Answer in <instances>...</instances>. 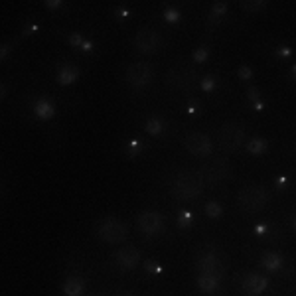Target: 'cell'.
Instances as JSON below:
<instances>
[{
	"instance_id": "cell-1",
	"label": "cell",
	"mask_w": 296,
	"mask_h": 296,
	"mask_svg": "<svg viewBox=\"0 0 296 296\" xmlns=\"http://www.w3.org/2000/svg\"><path fill=\"white\" fill-rule=\"evenodd\" d=\"M203 176L201 172L197 170H182L176 178H174V184H172V192L176 197L180 199H196L201 196L203 192Z\"/></svg>"
},
{
	"instance_id": "cell-2",
	"label": "cell",
	"mask_w": 296,
	"mask_h": 296,
	"mask_svg": "<svg viewBox=\"0 0 296 296\" xmlns=\"http://www.w3.org/2000/svg\"><path fill=\"white\" fill-rule=\"evenodd\" d=\"M267 201H269V192H267L263 186H257V184L245 186V188L239 192V196H237L239 207H241L243 211H251V213L263 209V207L267 205Z\"/></svg>"
},
{
	"instance_id": "cell-3",
	"label": "cell",
	"mask_w": 296,
	"mask_h": 296,
	"mask_svg": "<svg viewBox=\"0 0 296 296\" xmlns=\"http://www.w3.org/2000/svg\"><path fill=\"white\" fill-rule=\"evenodd\" d=\"M217 143H219L221 150L235 152L245 143V131L237 123H223L219 133H217Z\"/></svg>"
},
{
	"instance_id": "cell-4",
	"label": "cell",
	"mask_w": 296,
	"mask_h": 296,
	"mask_svg": "<svg viewBox=\"0 0 296 296\" xmlns=\"http://www.w3.org/2000/svg\"><path fill=\"white\" fill-rule=\"evenodd\" d=\"M97 235L99 239H103L105 243H111V245H117V243H123L129 235V229L123 221H119L117 217H107L101 221L99 229H97Z\"/></svg>"
},
{
	"instance_id": "cell-5",
	"label": "cell",
	"mask_w": 296,
	"mask_h": 296,
	"mask_svg": "<svg viewBox=\"0 0 296 296\" xmlns=\"http://www.w3.org/2000/svg\"><path fill=\"white\" fill-rule=\"evenodd\" d=\"M125 77H127V83L131 85V87H135V89H145L150 85V81H152V77H154V67L147 63V61H137V63H131L129 65V69H127V73H125Z\"/></svg>"
},
{
	"instance_id": "cell-6",
	"label": "cell",
	"mask_w": 296,
	"mask_h": 296,
	"mask_svg": "<svg viewBox=\"0 0 296 296\" xmlns=\"http://www.w3.org/2000/svg\"><path fill=\"white\" fill-rule=\"evenodd\" d=\"M184 147L192 156L205 158V156H209L213 152V141L205 133H190L184 139Z\"/></svg>"
},
{
	"instance_id": "cell-7",
	"label": "cell",
	"mask_w": 296,
	"mask_h": 296,
	"mask_svg": "<svg viewBox=\"0 0 296 296\" xmlns=\"http://www.w3.org/2000/svg\"><path fill=\"white\" fill-rule=\"evenodd\" d=\"M231 174V164H229V160L227 158H213L209 164H205L203 168H201V176H203V180L207 182V184H219V182H223L227 176Z\"/></svg>"
},
{
	"instance_id": "cell-8",
	"label": "cell",
	"mask_w": 296,
	"mask_h": 296,
	"mask_svg": "<svg viewBox=\"0 0 296 296\" xmlns=\"http://www.w3.org/2000/svg\"><path fill=\"white\" fill-rule=\"evenodd\" d=\"M137 223H139V229L145 235H158L164 229V217L158 211H143L139 215Z\"/></svg>"
},
{
	"instance_id": "cell-9",
	"label": "cell",
	"mask_w": 296,
	"mask_h": 296,
	"mask_svg": "<svg viewBox=\"0 0 296 296\" xmlns=\"http://www.w3.org/2000/svg\"><path fill=\"white\" fill-rule=\"evenodd\" d=\"M160 34L156 32V30H152V28H143V30H139V34L135 36V46H137V49L139 51H143V53H152V51H156L158 48H160Z\"/></svg>"
},
{
	"instance_id": "cell-10",
	"label": "cell",
	"mask_w": 296,
	"mask_h": 296,
	"mask_svg": "<svg viewBox=\"0 0 296 296\" xmlns=\"http://www.w3.org/2000/svg\"><path fill=\"white\" fill-rule=\"evenodd\" d=\"M196 73L186 65H176L168 71V83L176 89H190L194 85Z\"/></svg>"
},
{
	"instance_id": "cell-11",
	"label": "cell",
	"mask_w": 296,
	"mask_h": 296,
	"mask_svg": "<svg viewBox=\"0 0 296 296\" xmlns=\"http://www.w3.org/2000/svg\"><path fill=\"white\" fill-rule=\"evenodd\" d=\"M269 287V279L259 275V273H251L241 281V291L245 296H261Z\"/></svg>"
},
{
	"instance_id": "cell-12",
	"label": "cell",
	"mask_w": 296,
	"mask_h": 296,
	"mask_svg": "<svg viewBox=\"0 0 296 296\" xmlns=\"http://www.w3.org/2000/svg\"><path fill=\"white\" fill-rule=\"evenodd\" d=\"M115 261H117L121 271H133L141 263V253H139V249L129 245V247H123L115 253Z\"/></svg>"
},
{
	"instance_id": "cell-13",
	"label": "cell",
	"mask_w": 296,
	"mask_h": 296,
	"mask_svg": "<svg viewBox=\"0 0 296 296\" xmlns=\"http://www.w3.org/2000/svg\"><path fill=\"white\" fill-rule=\"evenodd\" d=\"M197 269H199V273L217 275V277H221V273H223L221 261H219V257L213 251H205V253H201L197 257Z\"/></svg>"
},
{
	"instance_id": "cell-14",
	"label": "cell",
	"mask_w": 296,
	"mask_h": 296,
	"mask_svg": "<svg viewBox=\"0 0 296 296\" xmlns=\"http://www.w3.org/2000/svg\"><path fill=\"white\" fill-rule=\"evenodd\" d=\"M221 287V277L217 275H207V273H199L197 277V289L203 293V295L211 296L215 295Z\"/></svg>"
},
{
	"instance_id": "cell-15",
	"label": "cell",
	"mask_w": 296,
	"mask_h": 296,
	"mask_svg": "<svg viewBox=\"0 0 296 296\" xmlns=\"http://www.w3.org/2000/svg\"><path fill=\"white\" fill-rule=\"evenodd\" d=\"M32 109H34V115H36L38 119H42V121H49V119L55 117V107H53V103H51L49 99L40 97V99L34 103Z\"/></svg>"
},
{
	"instance_id": "cell-16",
	"label": "cell",
	"mask_w": 296,
	"mask_h": 296,
	"mask_svg": "<svg viewBox=\"0 0 296 296\" xmlns=\"http://www.w3.org/2000/svg\"><path fill=\"white\" fill-rule=\"evenodd\" d=\"M85 293V281L81 277H67L63 281V295L65 296H81Z\"/></svg>"
},
{
	"instance_id": "cell-17",
	"label": "cell",
	"mask_w": 296,
	"mask_h": 296,
	"mask_svg": "<svg viewBox=\"0 0 296 296\" xmlns=\"http://www.w3.org/2000/svg\"><path fill=\"white\" fill-rule=\"evenodd\" d=\"M261 265H263L267 271L277 273V271H281V269L285 267V259H283V255L269 251V253H265V255L261 257Z\"/></svg>"
},
{
	"instance_id": "cell-18",
	"label": "cell",
	"mask_w": 296,
	"mask_h": 296,
	"mask_svg": "<svg viewBox=\"0 0 296 296\" xmlns=\"http://www.w3.org/2000/svg\"><path fill=\"white\" fill-rule=\"evenodd\" d=\"M79 79V69L75 65H61L57 71V83L59 85H71Z\"/></svg>"
},
{
	"instance_id": "cell-19",
	"label": "cell",
	"mask_w": 296,
	"mask_h": 296,
	"mask_svg": "<svg viewBox=\"0 0 296 296\" xmlns=\"http://www.w3.org/2000/svg\"><path fill=\"white\" fill-rule=\"evenodd\" d=\"M267 148H269V143H267L265 139H261V137H253V139L247 143V152L253 154V156H261V154H265Z\"/></svg>"
},
{
	"instance_id": "cell-20",
	"label": "cell",
	"mask_w": 296,
	"mask_h": 296,
	"mask_svg": "<svg viewBox=\"0 0 296 296\" xmlns=\"http://www.w3.org/2000/svg\"><path fill=\"white\" fill-rule=\"evenodd\" d=\"M145 131H147L150 137H160L164 133V121L158 119V117H150L147 123H145Z\"/></svg>"
},
{
	"instance_id": "cell-21",
	"label": "cell",
	"mask_w": 296,
	"mask_h": 296,
	"mask_svg": "<svg viewBox=\"0 0 296 296\" xmlns=\"http://www.w3.org/2000/svg\"><path fill=\"white\" fill-rule=\"evenodd\" d=\"M203 211H205V215H207L209 219H219V217L223 215V207H221V203L215 201V199L207 201L205 207H203Z\"/></svg>"
},
{
	"instance_id": "cell-22",
	"label": "cell",
	"mask_w": 296,
	"mask_h": 296,
	"mask_svg": "<svg viewBox=\"0 0 296 296\" xmlns=\"http://www.w3.org/2000/svg\"><path fill=\"white\" fill-rule=\"evenodd\" d=\"M69 44L75 46V48H81V49H85V51H91V49H93V42L83 40L81 34H71V36H69Z\"/></svg>"
},
{
	"instance_id": "cell-23",
	"label": "cell",
	"mask_w": 296,
	"mask_h": 296,
	"mask_svg": "<svg viewBox=\"0 0 296 296\" xmlns=\"http://www.w3.org/2000/svg\"><path fill=\"white\" fill-rule=\"evenodd\" d=\"M241 6H243V10H247L249 14H259V12H263V10L267 8V2H263V0H251V2H243Z\"/></svg>"
},
{
	"instance_id": "cell-24",
	"label": "cell",
	"mask_w": 296,
	"mask_h": 296,
	"mask_svg": "<svg viewBox=\"0 0 296 296\" xmlns=\"http://www.w3.org/2000/svg\"><path fill=\"white\" fill-rule=\"evenodd\" d=\"M199 87H201L203 93H213L215 87H217V79L213 75H203L201 81H199Z\"/></svg>"
},
{
	"instance_id": "cell-25",
	"label": "cell",
	"mask_w": 296,
	"mask_h": 296,
	"mask_svg": "<svg viewBox=\"0 0 296 296\" xmlns=\"http://www.w3.org/2000/svg\"><path fill=\"white\" fill-rule=\"evenodd\" d=\"M192 223H194V215H192V211L182 209V211L178 213V227H180V229H188Z\"/></svg>"
},
{
	"instance_id": "cell-26",
	"label": "cell",
	"mask_w": 296,
	"mask_h": 296,
	"mask_svg": "<svg viewBox=\"0 0 296 296\" xmlns=\"http://www.w3.org/2000/svg\"><path fill=\"white\" fill-rule=\"evenodd\" d=\"M225 12H227V2H217V4H213V8H211V20L223 18Z\"/></svg>"
},
{
	"instance_id": "cell-27",
	"label": "cell",
	"mask_w": 296,
	"mask_h": 296,
	"mask_svg": "<svg viewBox=\"0 0 296 296\" xmlns=\"http://www.w3.org/2000/svg\"><path fill=\"white\" fill-rule=\"evenodd\" d=\"M180 18H182V14H180L178 8H166V10H164V20H166V22L176 24V22H180Z\"/></svg>"
},
{
	"instance_id": "cell-28",
	"label": "cell",
	"mask_w": 296,
	"mask_h": 296,
	"mask_svg": "<svg viewBox=\"0 0 296 296\" xmlns=\"http://www.w3.org/2000/svg\"><path fill=\"white\" fill-rule=\"evenodd\" d=\"M207 57H209V49H207L205 46H199V48L194 51V61H196V63H203V61H207Z\"/></svg>"
},
{
	"instance_id": "cell-29",
	"label": "cell",
	"mask_w": 296,
	"mask_h": 296,
	"mask_svg": "<svg viewBox=\"0 0 296 296\" xmlns=\"http://www.w3.org/2000/svg\"><path fill=\"white\" fill-rule=\"evenodd\" d=\"M145 271L150 273V275H160L162 273V265L156 263V261H147L145 263Z\"/></svg>"
},
{
	"instance_id": "cell-30",
	"label": "cell",
	"mask_w": 296,
	"mask_h": 296,
	"mask_svg": "<svg viewBox=\"0 0 296 296\" xmlns=\"http://www.w3.org/2000/svg\"><path fill=\"white\" fill-rule=\"evenodd\" d=\"M237 75H239V79H243V81H249V79L253 77V69H251L249 65H241V67L237 69Z\"/></svg>"
},
{
	"instance_id": "cell-31",
	"label": "cell",
	"mask_w": 296,
	"mask_h": 296,
	"mask_svg": "<svg viewBox=\"0 0 296 296\" xmlns=\"http://www.w3.org/2000/svg\"><path fill=\"white\" fill-rule=\"evenodd\" d=\"M275 53H277L281 59H289V57L293 55V49H291L289 46H279V48L275 49Z\"/></svg>"
},
{
	"instance_id": "cell-32",
	"label": "cell",
	"mask_w": 296,
	"mask_h": 296,
	"mask_svg": "<svg viewBox=\"0 0 296 296\" xmlns=\"http://www.w3.org/2000/svg\"><path fill=\"white\" fill-rule=\"evenodd\" d=\"M141 150H143V143H141L139 139L131 141V145H129V156H137Z\"/></svg>"
},
{
	"instance_id": "cell-33",
	"label": "cell",
	"mask_w": 296,
	"mask_h": 296,
	"mask_svg": "<svg viewBox=\"0 0 296 296\" xmlns=\"http://www.w3.org/2000/svg\"><path fill=\"white\" fill-rule=\"evenodd\" d=\"M247 99H249L251 103H257V101H261V93H259V89H257V87H251V89L247 91Z\"/></svg>"
},
{
	"instance_id": "cell-34",
	"label": "cell",
	"mask_w": 296,
	"mask_h": 296,
	"mask_svg": "<svg viewBox=\"0 0 296 296\" xmlns=\"http://www.w3.org/2000/svg\"><path fill=\"white\" fill-rule=\"evenodd\" d=\"M44 6L49 8V10H59V8L63 6V2H61V0H46Z\"/></svg>"
},
{
	"instance_id": "cell-35",
	"label": "cell",
	"mask_w": 296,
	"mask_h": 296,
	"mask_svg": "<svg viewBox=\"0 0 296 296\" xmlns=\"http://www.w3.org/2000/svg\"><path fill=\"white\" fill-rule=\"evenodd\" d=\"M267 233H269V225H267V223H259V225H255V235L263 237V235H267Z\"/></svg>"
},
{
	"instance_id": "cell-36",
	"label": "cell",
	"mask_w": 296,
	"mask_h": 296,
	"mask_svg": "<svg viewBox=\"0 0 296 296\" xmlns=\"http://www.w3.org/2000/svg\"><path fill=\"white\" fill-rule=\"evenodd\" d=\"M8 53H10V44H6V42H4V44H2V48H0V59L4 61V59L8 57Z\"/></svg>"
},
{
	"instance_id": "cell-37",
	"label": "cell",
	"mask_w": 296,
	"mask_h": 296,
	"mask_svg": "<svg viewBox=\"0 0 296 296\" xmlns=\"http://www.w3.org/2000/svg\"><path fill=\"white\" fill-rule=\"evenodd\" d=\"M115 14H117V18H129V16H131V12H129L127 8H117Z\"/></svg>"
},
{
	"instance_id": "cell-38",
	"label": "cell",
	"mask_w": 296,
	"mask_h": 296,
	"mask_svg": "<svg viewBox=\"0 0 296 296\" xmlns=\"http://www.w3.org/2000/svg\"><path fill=\"white\" fill-rule=\"evenodd\" d=\"M277 188H279V190L287 188V176H279V178H277Z\"/></svg>"
},
{
	"instance_id": "cell-39",
	"label": "cell",
	"mask_w": 296,
	"mask_h": 296,
	"mask_svg": "<svg viewBox=\"0 0 296 296\" xmlns=\"http://www.w3.org/2000/svg\"><path fill=\"white\" fill-rule=\"evenodd\" d=\"M196 111H197V103H196V101H190V103H188V113L194 115Z\"/></svg>"
},
{
	"instance_id": "cell-40",
	"label": "cell",
	"mask_w": 296,
	"mask_h": 296,
	"mask_svg": "<svg viewBox=\"0 0 296 296\" xmlns=\"http://www.w3.org/2000/svg\"><path fill=\"white\" fill-rule=\"evenodd\" d=\"M40 30V26L38 24H30L28 28H26V34H34V32H38Z\"/></svg>"
},
{
	"instance_id": "cell-41",
	"label": "cell",
	"mask_w": 296,
	"mask_h": 296,
	"mask_svg": "<svg viewBox=\"0 0 296 296\" xmlns=\"http://www.w3.org/2000/svg\"><path fill=\"white\" fill-rule=\"evenodd\" d=\"M253 109H255V111H263V109H265V103H263V101H257V103H253Z\"/></svg>"
},
{
	"instance_id": "cell-42",
	"label": "cell",
	"mask_w": 296,
	"mask_h": 296,
	"mask_svg": "<svg viewBox=\"0 0 296 296\" xmlns=\"http://www.w3.org/2000/svg\"><path fill=\"white\" fill-rule=\"evenodd\" d=\"M293 77H296V63L293 65Z\"/></svg>"
},
{
	"instance_id": "cell-43",
	"label": "cell",
	"mask_w": 296,
	"mask_h": 296,
	"mask_svg": "<svg viewBox=\"0 0 296 296\" xmlns=\"http://www.w3.org/2000/svg\"><path fill=\"white\" fill-rule=\"evenodd\" d=\"M293 225H295V227H296V217H295V221H293Z\"/></svg>"
},
{
	"instance_id": "cell-44",
	"label": "cell",
	"mask_w": 296,
	"mask_h": 296,
	"mask_svg": "<svg viewBox=\"0 0 296 296\" xmlns=\"http://www.w3.org/2000/svg\"><path fill=\"white\" fill-rule=\"evenodd\" d=\"M119 296H129V295H119Z\"/></svg>"
}]
</instances>
